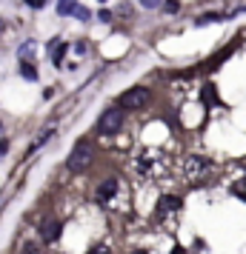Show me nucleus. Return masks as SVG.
<instances>
[{
  "instance_id": "nucleus-10",
  "label": "nucleus",
  "mask_w": 246,
  "mask_h": 254,
  "mask_svg": "<svg viewBox=\"0 0 246 254\" xmlns=\"http://www.w3.org/2000/svg\"><path fill=\"white\" fill-rule=\"evenodd\" d=\"M58 12L60 14H75V12H78V3H75V0H60V3H58Z\"/></svg>"
},
{
  "instance_id": "nucleus-3",
  "label": "nucleus",
  "mask_w": 246,
  "mask_h": 254,
  "mask_svg": "<svg viewBox=\"0 0 246 254\" xmlns=\"http://www.w3.org/2000/svg\"><path fill=\"white\" fill-rule=\"evenodd\" d=\"M89 163H92V146H89V140H81L72 149L69 160H66V169L69 172H83V169H89Z\"/></svg>"
},
{
  "instance_id": "nucleus-15",
  "label": "nucleus",
  "mask_w": 246,
  "mask_h": 254,
  "mask_svg": "<svg viewBox=\"0 0 246 254\" xmlns=\"http://www.w3.org/2000/svg\"><path fill=\"white\" fill-rule=\"evenodd\" d=\"M0 131H3V126H0Z\"/></svg>"
},
{
  "instance_id": "nucleus-16",
  "label": "nucleus",
  "mask_w": 246,
  "mask_h": 254,
  "mask_svg": "<svg viewBox=\"0 0 246 254\" xmlns=\"http://www.w3.org/2000/svg\"><path fill=\"white\" fill-rule=\"evenodd\" d=\"M100 3H103V0H100Z\"/></svg>"
},
{
  "instance_id": "nucleus-5",
  "label": "nucleus",
  "mask_w": 246,
  "mask_h": 254,
  "mask_svg": "<svg viewBox=\"0 0 246 254\" xmlns=\"http://www.w3.org/2000/svg\"><path fill=\"white\" fill-rule=\"evenodd\" d=\"M177 211H180V200L177 197H161V203L155 208V220L158 223H166V226H172V220L177 217Z\"/></svg>"
},
{
  "instance_id": "nucleus-4",
  "label": "nucleus",
  "mask_w": 246,
  "mask_h": 254,
  "mask_svg": "<svg viewBox=\"0 0 246 254\" xmlns=\"http://www.w3.org/2000/svg\"><path fill=\"white\" fill-rule=\"evenodd\" d=\"M149 100H152V94H149V89H143V86H135V89H129V92L120 94V109H146L149 106Z\"/></svg>"
},
{
  "instance_id": "nucleus-13",
  "label": "nucleus",
  "mask_w": 246,
  "mask_h": 254,
  "mask_svg": "<svg viewBox=\"0 0 246 254\" xmlns=\"http://www.w3.org/2000/svg\"><path fill=\"white\" fill-rule=\"evenodd\" d=\"M141 3L146 9H158V6H161V0H141Z\"/></svg>"
},
{
  "instance_id": "nucleus-12",
  "label": "nucleus",
  "mask_w": 246,
  "mask_h": 254,
  "mask_svg": "<svg viewBox=\"0 0 246 254\" xmlns=\"http://www.w3.org/2000/svg\"><path fill=\"white\" fill-rule=\"evenodd\" d=\"M26 3H29L32 9H43V6H46V0H26Z\"/></svg>"
},
{
  "instance_id": "nucleus-14",
  "label": "nucleus",
  "mask_w": 246,
  "mask_h": 254,
  "mask_svg": "<svg viewBox=\"0 0 246 254\" xmlns=\"http://www.w3.org/2000/svg\"><path fill=\"white\" fill-rule=\"evenodd\" d=\"M6 149H9V143H6V140H0V157L6 154Z\"/></svg>"
},
{
  "instance_id": "nucleus-2",
  "label": "nucleus",
  "mask_w": 246,
  "mask_h": 254,
  "mask_svg": "<svg viewBox=\"0 0 246 254\" xmlns=\"http://www.w3.org/2000/svg\"><path fill=\"white\" fill-rule=\"evenodd\" d=\"M180 172H183V180L198 183V180H203L212 172V163L206 157H200V154H189L186 160H183V166H180Z\"/></svg>"
},
{
  "instance_id": "nucleus-11",
  "label": "nucleus",
  "mask_w": 246,
  "mask_h": 254,
  "mask_svg": "<svg viewBox=\"0 0 246 254\" xmlns=\"http://www.w3.org/2000/svg\"><path fill=\"white\" fill-rule=\"evenodd\" d=\"M89 254H112V249H109V246H94Z\"/></svg>"
},
{
  "instance_id": "nucleus-8",
  "label": "nucleus",
  "mask_w": 246,
  "mask_h": 254,
  "mask_svg": "<svg viewBox=\"0 0 246 254\" xmlns=\"http://www.w3.org/2000/svg\"><path fill=\"white\" fill-rule=\"evenodd\" d=\"M40 237L46 243H55L60 237V223L58 220H46V223H40Z\"/></svg>"
},
{
  "instance_id": "nucleus-7",
  "label": "nucleus",
  "mask_w": 246,
  "mask_h": 254,
  "mask_svg": "<svg viewBox=\"0 0 246 254\" xmlns=\"http://www.w3.org/2000/svg\"><path fill=\"white\" fill-rule=\"evenodd\" d=\"M115 194H117V180L115 177H106L103 183L97 186V203H100V206H109Z\"/></svg>"
},
{
  "instance_id": "nucleus-9",
  "label": "nucleus",
  "mask_w": 246,
  "mask_h": 254,
  "mask_svg": "<svg viewBox=\"0 0 246 254\" xmlns=\"http://www.w3.org/2000/svg\"><path fill=\"white\" fill-rule=\"evenodd\" d=\"M49 52H52V60H55V66H60V60H63V52H66V40H55Z\"/></svg>"
},
{
  "instance_id": "nucleus-6",
  "label": "nucleus",
  "mask_w": 246,
  "mask_h": 254,
  "mask_svg": "<svg viewBox=\"0 0 246 254\" xmlns=\"http://www.w3.org/2000/svg\"><path fill=\"white\" fill-rule=\"evenodd\" d=\"M120 126H123V109H106L97 120L100 134H115V131H120Z\"/></svg>"
},
{
  "instance_id": "nucleus-1",
  "label": "nucleus",
  "mask_w": 246,
  "mask_h": 254,
  "mask_svg": "<svg viewBox=\"0 0 246 254\" xmlns=\"http://www.w3.org/2000/svg\"><path fill=\"white\" fill-rule=\"evenodd\" d=\"M169 169H172V160L161 149H141L129 157L132 180L138 183H161L169 177Z\"/></svg>"
}]
</instances>
